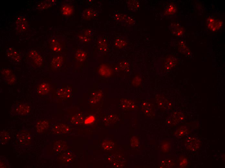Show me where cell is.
Segmentation results:
<instances>
[{
  "label": "cell",
  "instance_id": "21",
  "mask_svg": "<svg viewBox=\"0 0 225 168\" xmlns=\"http://www.w3.org/2000/svg\"><path fill=\"white\" fill-rule=\"evenodd\" d=\"M177 64V60L174 57H169L166 61V69L170 70L172 68L174 67Z\"/></svg>",
  "mask_w": 225,
  "mask_h": 168
},
{
  "label": "cell",
  "instance_id": "22",
  "mask_svg": "<svg viewBox=\"0 0 225 168\" xmlns=\"http://www.w3.org/2000/svg\"><path fill=\"white\" fill-rule=\"evenodd\" d=\"M87 56L86 52L82 50H78L76 52L75 57L78 61L82 62L85 60Z\"/></svg>",
  "mask_w": 225,
  "mask_h": 168
},
{
  "label": "cell",
  "instance_id": "19",
  "mask_svg": "<svg viewBox=\"0 0 225 168\" xmlns=\"http://www.w3.org/2000/svg\"><path fill=\"white\" fill-rule=\"evenodd\" d=\"M50 44L51 48L54 51L60 52L61 51L62 46L55 38H53L51 39Z\"/></svg>",
  "mask_w": 225,
  "mask_h": 168
},
{
  "label": "cell",
  "instance_id": "7",
  "mask_svg": "<svg viewBox=\"0 0 225 168\" xmlns=\"http://www.w3.org/2000/svg\"><path fill=\"white\" fill-rule=\"evenodd\" d=\"M16 29L18 32H23L27 29V21L24 15H20L18 16L16 21Z\"/></svg>",
  "mask_w": 225,
  "mask_h": 168
},
{
  "label": "cell",
  "instance_id": "10",
  "mask_svg": "<svg viewBox=\"0 0 225 168\" xmlns=\"http://www.w3.org/2000/svg\"><path fill=\"white\" fill-rule=\"evenodd\" d=\"M140 5L137 0H128L126 2L125 7L128 11L135 12L140 9Z\"/></svg>",
  "mask_w": 225,
  "mask_h": 168
},
{
  "label": "cell",
  "instance_id": "9",
  "mask_svg": "<svg viewBox=\"0 0 225 168\" xmlns=\"http://www.w3.org/2000/svg\"><path fill=\"white\" fill-rule=\"evenodd\" d=\"M51 130L52 133L56 135L66 134L70 131V129L69 126L63 124L52 125Z\"/></svg>",
  "mask_w": 225,
  "mask_h": 168
},
{
  "label": "cell",
  "instance_id": "12",
  "mask_svg": "<svg viewBox=\"0 0 225 168\" xmlns=\"http://www.w3.org/2000/svg\"><path fill=\"white\" fill-rule=\"evenodd\" d=\"M177 8L174 4L170 3L165 8L164 15L165 16H173L176 13Z\"/></svg>",
  "mask_w": 225,
  "mask_h": 168
},
{
  "label": "cell",
  "instance_id": "17",
  "mask_svg": "<svg viewBox=\"0 0 225 168\" xmlns=\"http://www.w3.org/2000/svg\"><path fill=\"white\" fill-rule=\"evenodd\" d=\"M50 91V87L49 84L47 83H43L41 84L37 89L38 93L41 95H45Z\"/></svg>",
  "mask_w": 225,
  "mask_h": 168
},
{
  "label": "cell",
  "instance_id": "33",
  "mask_svg": "<svg viewBox=\"0 0 225 168\" xmlns=\"http://www.w3.org/2000/svg\"><path fill=\"white\" fill-rule=\"evenodd\" d=\"M79 38L81 40L83 41L86 42L90 40V39H89L88 37L86 35H80L79 36Z\"/></svg>",
  "mask_w": 225,
  "mask_h": 168
},
{
  "label": "cell",
  "instance_id": "18",
  "mask_svg": "<svg viewBox=\"0 0 225 168\" xmlns=\"http://www.w3.org/2000/svg\"><path fill=\"white\" fill-rule=\"evenodd\" d=\"M128 16L119 12H116L112 17L117 22L124 24L127 19Z\"/></svg>",
  "mask_w": 225,
  "mask_h": 168
},
{
  "label": "cell",
  "instance_id": "31",
  "mask_svg": "<svg viewBox=\"0 0 225 168\" xmlns=\"http://www.w3.org/2000/svg\"><path fill=\"white\" fill-rule=\"evenodd\" d=\"M9 164L7 160L4 157H1V167L6 168L9 167Z\"/></svg>",
  "mask_w": 225,
  "mask_h": 168
},
{
  "label": "cell",
  "instance_id": "24",
  "mask_svg": "<svg viewBox=\"0 0 225 168\" xmlns=\"http://www.w3.org/2000/svg\"><path fill=\"white\" fill-rule=\"evenodd\" d=\"M65 146V144L64 142L59 141L57 142L54 146V149L56 153H58L64 150Z\"/></svg>",
  "mask_w": 225,
  "mask_h": 168
},
{
  "label": "cell",
  "instance_id": "28",
  "mask_svg": "<svg viewBox=\"0 0 225 168\" xmlns=\"http://www.w3.org/2000/svg\"><path fill=\"white\" fill-rule=\"evenodd\" d=\"M188 129L185 126H183L178 129L177 134L179 137H182L186 135L188 133Z\"/></svg>",
  "mask_w": 225,
  "mask_h": 168
},
{
  "label": "cell",
  "instance_id": "29",
  "mask_svg": "<svg viewBox=\"0 0 225 168\" xmlns=\"http://www.w3.org/2000/svg\"><path fill=\"white\" fill-rule=\"evenodd\" d=\"M1 141L3 143L6 142L10 139V135L9 133L4 131L1 133Z\"/></svg>",
  "mask_w": 225,
  "mask_h": 168
},
{
  "label": "cell",
  "instance_id": "26",
  "mask_svg": "<svg viewBox=\"0 0 225 168\" xmlns=\"http://www.w3.org/2000/svg\"><path fill=\"white\" fill-rule=\"evenodd\" d=\"M52 2L51 1H48L41 2L38 5L37 8L40 10L46 9L51 6Z\"/></svg>",
  "mask_w": 225,
  "mask_h": 168
},
{
  "label": "cell",
  "instance_id": "16",
  "mask_svg": "<svg viewBox=\"0 0 225 168\" xmlns=\"http://www.w3.org/2000/svg\"><path fill=\"white\" fill-rule=\"evenodd\" d=\"M63 62V58L62 56H58L54 58L51 61V65L55 69L61 66Z\"/></svg>",
  "mask_w": 225,
  "mask_h": 168
},
{
  "label": "cell",
  "instance_id": "25",
  "mask_svg": "<svg viewBox=\"0 0 225 168\" xmlns=\"http://www.w3.org/2000/svg\"><path fill=\"white\" fill-rule=\"evenodd\" d=\"M83 117L81 114H77L73 117L71 119V123L74 124H80L83 121Z\"/></svg>",
  "mask_w": 225,
  "mask_h": 168
},
{
  "label": "cell",
  "instance_id": "11",
  "mask_svg": "<svg viewBox=\"0 0 225 168\" xmlns=\"http://www.w3.org/2000/svg\"><path fill=\"white\" fill-rule=\"evenodd\" d=\"M97 15V12L96 10L92 8H89L83 11L82 14V18L83 20H90L95 18Z\"/></svg>",
  "mask_w": 225,
  "mask_h": 168
},
{
  "label": "cell",
  "instance_id": "30",
  "mask_svg": "<svg viewBox=\"0 0 225 168\" xmlns=\"http://www.w3.org/2000/svg\"><path fill=\"white\" fill-rule=\"evenodd\" d=\"M126 42L123 38H118L115 42V46L118 48H121L124 47L126 44Z\"/></svg>",
  "mask_w": 225,
  "mask_h": 168
},
{
  "label": "cell",
  "instance_id": "3",
  "mask_svg": "<svg viewBox=\"0 0 225 168\" xmlns=\"http://www.w3.org/2000/svg\"><path fill=\"white\" fill-rule=\"evenodd\" d=\"M5 54L9 61L13 64H18L21 61V56L19 52L13 47H8Z\"/></svg>",
  "mask_w": 225,
  "mask_h": 168
},
{
  "label": "cell",
  "instance_id": "32",
  "mask_svg": "<svg viewBox=\"0 0 225 168\" xmlns=\"http://www.w3.org/2000/svg\"><path fill=\"white\" fill-rule=\"evenodd\" d=\"M188 164L187 159L184 157H182L179 159V165L181 167H185Z\"/></svg>",
  "mask_w": 225,
  "mask_h": 168
},
{
  "label": "cell",
  "instance_id": "2",
  "mask_svg": "<svg viewBox=\"0 0 225 168\" xmlns=\"http://www.w3.org/2000/svg\"><path fill=\"white\" fill-rule=\"evenodd\" d=\"M27 59L31 65L35 68H39L43 64V58L39 52L35 50H31L27 54Z\"/></svg>",
  "mask_w": 225,
  "mask_h": 168
},
{
  "label": "cell",
  "instance_id": "8",
  "mask_svg": "<svg viewBox=\"0 0 225 168\" xmlns=\"http://www.w3.org/2000/svg\"><path fill=\"white\" fill-rule=\"evenodd\" d=\"M201 142L199 140L195 137H190L186 141L185 145L186 149L192 151H195L200 146Z\"/></svg>",
  "mask_w": 225,
  "mask_h": 168
},
{
  "label": "cell",
  "instance_id": "23",
  "mask_svg": "<svg viewBox=\"0 0 225 168\" xmlns=\"http://www.w3.org/2000/svg\"><path fill=\"white\" fill-rule=\"evenodd\" d=\"M71 91L69 88H65L59 89L57 91V94L62 97H67L71 95Z\"/></svg>",
  "mask_w": 225,
  "mask_h": 168
},
{
  "label": "cell",
  "instance_id": "20",
  "mask_svg": "<svg viewBox=\"0 0 225 168\" xmlns=\"http://www.w3.org/2000/svg\"><path fill=\"white\" fill-rule=\"evenodd\" d=\"M62 160L65 162L70 163L74 159V156L72 152L67 151L61 156Z\"/></svg>",
  "mask_w": 225,
  "mask_h": 168
},
{
  "label": "cell",
  "instance_id": "34",
  "mask_svg": "<svg viewBox=\"0 0 225 168\" xmlns=\"http://www.w3.org/2000/svg\"><path fill=\"white\" fill-rule=\"evenodd\" d=\"M111 144H112L111 143L105 142L103 143V146L104 149H109L110 148H111L112 146V145H109Z\"/></svg>",
  "mask_w": 225,
  "mask_h": 168
},
{
  "label": "cell",
  "instance_id": "1",
  "mask_svg": "<svg viewBox=\"0 0 225 168\" xmlns=\"http://www.w3.org/2000/svg\"><path fill=\"white\" fill-rule=\"evenodd\" d=\"M32 108L30 104L26 103H20L13 105L10 110V113L14 115L25 116L30 114Z\"/></svg>",
  "mask_w": 225,
  "mask_h": 168
},
{
  "label": "cell",
  "instance_id": "4",
  "mask_svg": "<svg viewBox=\"0 0 225 168\" xmlns=\"http://www.w3.org/2000/svg\"><path fill=\"white\" fill-rule=\"evenodd\" d=\"M169 29L172 35L179 38H182L185 33V29L181 24L173 23L169 26Z\"/></svg>",
  "mask_w": 225,
  "mask_h": 168
},
{
  "label": "cell",
  "instance_id": "6",
  "mask_svg": "<svg viewBox=\"0 0 225 168\" xmlns=\"http://www.w3.org/2000/svg\"><path fill=\"white\" fill-rule=\"evenodd\" d=\"M223 24L222 20L216 19L212 16L208 18L206 20L207 27L213 31H216L221 29Z\"/></svg>",
  "mask_w": 225,
  "mask_h": 168
},
{
  "label": "cell",
  "instance_id": "5",
  "mask_svg": "<svg viewBox=\"0 0 225 168\" xmlns=\"http://www.w3.org/2000/svg\"><path fill=\"white\" fill-rule=\"evenodd\" d=\"M2 79L9 85H12L16 82V77L12 71L8 68H4L1 72Z\"/></svg>",
  "mask_w": 225,
  "mask_h": 168
},
{
  "label": "cell",
  "instance_id": "14",
  "mask_svg": "<svg viewBox=\"0 0 225 168\" xmlns=\"http://www.w3.org/2000/svg\"><path fill=\"white\" fill-rule=\"evenodd\" d=\"M17 139L19 143L22 144H27L30 141V135L27 133H20L17 136Z\"/></svg>",
  "mask_w": 225,
  "mask_h": 168
},
{
  "label": "cell",
  "instance_id": "13",
  "mask_svg": "<svg viewBox=\"0 0 225 168\" xmlns=\"http://www.w3.org/2000/svg\"><path fill=\"white\" fill-rule=\"evenodd\" d=\"M48 127L49 123L46 120H40L36 124V131L39 133H42L47 129Z\"/></svg>",
  "mask_w": 225,
  "mask_h": 168
},
{
  "label": "cell",
  "instance_id": "15",
  "mask_svg": "<svg viewBox=\"0 0 225 168\" xmlns=\"http://www.w3.org/2000/svg\"><path fill=\"white\" fill-rule=\"evenodd\" d=\"M73 12V8L71 5L67 4L63 5L61 8V12L65 16H69Z\"/></svg>",
  "mask_w": 225,
  "mask_h": 168
},
{
  "label": "cell",
  "instance_id": "27",
  "mask_svg": "<svg viewBox=\"0 0 225 168\" xmlns=\"http://www.w3.org/2000/svg\"><path fill=\"white\" fill-rule=\"evenodd\" d=\"M136 20L133 17L128 16L127 19L124 24L127 27H130L134 26L136 23Z\"/></svg>",
  "mask_w": 225,
  "mask_h": 168
}]
</instances>
